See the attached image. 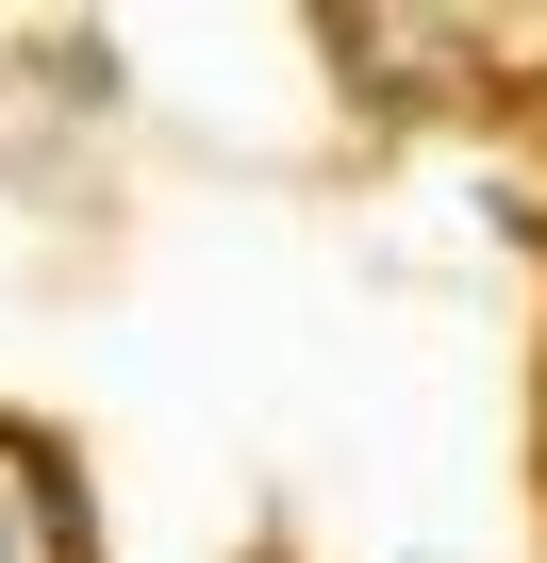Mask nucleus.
Listing matches in <instances>:
<instances>
[{
    "mask_svg": "<svg viewBox=\"0 0 547 563\" xmlns=\"http://www.w3.org/2000/svg\"><path fill=\"white\" fill-rule=\"evenodd\" d=\"M0 563H84V481L0 415Z\"/></svg>",
    "mask_w": 547,
    "mask_h": 563,
    "instance_id": "obj_1",
    "label": "nucleus"
}]
</instances>
